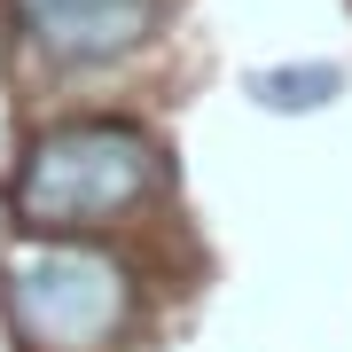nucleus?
I'll use <instances>...</instances> for the list:
<instances>
[{
	"label": "nucleus",
	"mask_w": 352,
	"mask_h": 352,
	"mask_svg": "<svg viewBox=\"0 0 352 352\" xmlns=\"http://www.w3.org/2000/svg\"><path fill=\"white\" fill-rule=\"evenodd\" d=\"M164 188H173L164 141L141 118L87 110L24 141L0 204L24 235H102V227H126L133 212H149Z\"/></svg>",
	"instance_id": "1"
},
{
	"label": "nucleus",
	"mask_w": 352,
	"mask_h": 352,
	"mask_svg": "<svg viewBox=\"0 0 352 352\" xmlns=\"http://www.w3.org/2000/svg\"><path fill=\"white\" fill-rule=\"evenodd\" d=\"M164 24V0H16V39L47 71H110L141 55Z\"/></svg>",
	"instance_id": "3"
},
{
	"label": "nucleus",
	"mask_w": 352,
	"mask_h": 352,
	"mask_svg": "<svg viewBox=\"0 0 352 352\" xmlns=\"http://www.w3.org/2000/svg\"><path fill=\"white\" fill-rule=\"evenodd\" d=\"M16 352H118L141 329V274L87 235H24L0 258Z\"/></svg>",
	"instance_id": "2"
},
{
	"label": "nucleus",
	"mask_w": 352,
	"mask_h": 352,
	"mask_svg": "<svg viewBox=\"0 0 352 352\" xmlns=\"http://www.w3.org/2000/svg\"><path fill=\"white\" fill-rule=\"evenodd\" d=\"M243 94H251L266 118H314V110H329V102L344 94V71L337 63H266V71L243 78Z\"/></svg>",
	"instance_id": "4"
}]
</instances>
